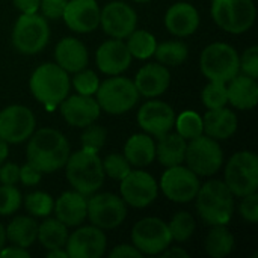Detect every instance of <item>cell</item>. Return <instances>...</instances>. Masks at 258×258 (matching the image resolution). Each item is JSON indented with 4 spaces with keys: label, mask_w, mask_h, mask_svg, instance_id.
I'll return each instance as SVG.
<instances>
[{
    "label": "cell",
    "mask_w": 258,
    "mask_h": 258,
    "mask_svg": "<svg viewBox=\"0 0 258 258\" xmlns=\"http://www.w3.org/2000/svg\"><path fill=\"white\" fill-rule=\"evenodd\" d=\"M26 156L27 162L35 165L42 174L54 172L65 166L70 156V144L60 132L45 127L32 133Z\"/></svg>",
    "instance_id": "1"
},
{
    "label": "cell",
    "mask_w": 258,
    "mask_h": 258,
    "mask_svg": "<svg viewBox=\"0 0 258 258\" xmlns=\"http://www.w3.org/2000/svg\"><path fill=\"white\" fill-rule=\"evenodd\" d=\"M65 171L71 187L85 197L95 194L103 186L106 177L98 154L86 148H82L68 156Z\"/></svg>",
    "instance_id": "2"
},
{
    "label": "cell",
    "mask_w": 258,
    "mask_h": 258,
    "mask_svg": "<svg viewBox=\"0 0 258 258\" xmlns=\"http://www.w3.org/2000/svg\"><path fill=\"white\" fill-rule=\"evenodd\" d=\"M200 218L209 225H227L234 212V195L224 181L210 180L195 197Z\"/></svg>",
    "instance_id": "3"
},
{
    "label": "cell",
    "mask_w": 258,
    "mask_h": 258,
    "mask_svg": "<svg viewBox=\"0 0 258 258\" xmlns=\"http://www.w3.org/2000/svg\"><path fill=\"white\" fill-rule=\"evenodd\" d=\"M70 86L71 82L68 73L57 63L51 62L39 65L29 80V88L33 97L48 109L59 106L68 97Z\"/></svg>",
    "instance_id": "4"
},
{
    "label": "cell",
    "mask_w": 258,
    "mask_h": 258,
    "mask_svg": "<svg viewBox=\"0 0 258 258\" xmlns=\"http://www.w3.org/2000/svg\"><path fill=\"white\" fill-rule=\"evenodd\" d=\"M212 17L222 30L240 35L254 26L257 9L254 0H213Z\"/></svg>",
    "instance_id": "5"
},
{
    "label": "cell",
    "mask_w": 258,
    "mask_h": 258,
    "mask_svg": "<svg viewBox=\"0 0 258 258\" xmlns=\"http://www.w3.org/2000/svg\"><path fill=\"white\" fill-rule=\"evenodd\" d=\"M203 74L209 80L228 83L240 73L237 50L225 42H213L207 45L200 57Z\"/></svg>",
    "instance_id": "6"
},
{
    "label": "cell",
    "mask_w": 258,
    "mask_h": 258,
    "mask_svg": "<svg viewBox=\"0 0 258 258\" xmlns=\"http://www.w3.org/2000/svg\"><path fill=\"white\" fill-rule=\"evenodd\" d=\"M95 95L100 109L110 115H122L132 110L139 100L135 83L119 76H113L100 83Z\"/></svg>",
    "instance_id": "7"
},
{
    "label": "cell",
    "mask_w": 258,
    "mask_h": 258,
    "mask_svg": "<svg viewBox=\"0 0 258 258\" xmlns=\"http://www.w3.org/2000/svg\"><path fill=\"white\" fill-rule=\"evenodd\" d=\"M227 187L234 197H245L258 189V157L252 151L236 153L225 168Z\"/></svg>",
    "instance_id": "8"
},
{
    "label": "cell",
    "mask_w": 258,
    "mask_h": 258,
    "mask_svg": "<svg viewBox=\"0 0 258 258\" xmlns=\"http://www.w3.org/2000/svg\"><path fill=\"white\" fill-rule=\"evenodd\" d=\"M50 39L48 23L38 14H21L14 24L12 44L21 54L39 53Z\"/></svg>",
    "instance_id": "9"
},
{
    "label": "cell",
    "mask_w": 258,
    "mask_h": 258,
    "mask_svg": "<svg viewBox=\"0 0 258 258\" xmlns=\"http://www.w3.org/2000/svg\"><path fill=\"white\" fill-rule=\"evenodd\" d=\"M184 160L198 177H210L222 168L224 153L216 139L201 135L187 144Z\"/></svg>",
    "instance_id": "10"
},
{
    "label": "cell",
    "mask_w": 258,
    "mask_h": 258,
    "mask_svg": "<svg viewBox=\"0 0 258 258\" xmlns=\"http://www.w3.org/2000/svg\"><path fill=\"white\" fill-rule=\"evenodd\" d=\"M89 197L86 218H89L92 225L100 230H113L125 221L127 204L121 197L109 192L92 194Z\"/></svg>",
    "instance_id": "11"
},
{
    "label": "cell",
    "mask_w": 258,
    "mask_h": 258,
    "mask_svg": "<svg viewBox=\"0 0 258 258\" xmlns=\"http://www.w3.org/2000/svg\"><path fill=\"white\" fill-rule=\"evenodd\" d=\"M132 242L142 255H159L171 245L172 237L165 221L159 218H144L135 224Z\"/></svg>",
    "instance_id": "12"
},
{
    "label": "cell",
    "mask_w": 258,
    "mask_h": 258,
    "mask_svg": "<svg viewBox=\"0 0 258 258\" xmlns=\"http://www.w3.org/2000/svg\"><path fill=\"white\" fill-rule=\"evenodd\" d=\"M200 178L187 166L177 165L168 168L160 180V187L163 195L174 203L184 204L195 200L200 190Z\"/></svg>",
    "instance_id": "13"
},
{
    "label": "cell",
    "mask_w": 258,
    "mask_h": 258,
    "mask_svg": "<svg viewBox=\"0 0 258 258\" xmlns=\"http://www.w3.org/2000/svg\"><path fill=\"white\" fill-rule=\"evenodd\" d=\"M33 112L20 104H12L0 112V138L8 144H21L35 132Z\"/></svg>",
    "instance_id": "14"
},
{
    "label": "cell",
    "mask_w": 258,
    "mask_h": 258,
    "mask_svg": "<svg viewBox=\"0 0 258 258\" xmlns=\"http://www.w3.org/2000/svg\"><path fill=\"white\" fill-rule=\"evenodd\" d=\"M121 198L125 204L144 209L154 203L159 194V186L153 175H150L145 171L136 169L130 171L122 180H121Z\"/></svg>",
    "instance_id": "15"
},
{
    "label": "cell",
    "mask_w": 258,
    "mask_h": 258,
    "mask_svg": "<svg viewBox=\"0 0 258 258\" xmlns=\"http://www.w3.org/2000/svg\"><path fill=\"white\" fill-rule=\"evenodd\" d=\"M68 258H100L104 255L107 248V239L95 225L82 227L67 239Z\"/></svg>",
    "instance_id": "16"
},
{
    "label": "cell",
    "mask_w": 258,
    "mask_h": 258,
    "mask_svg": "<svg viewBox=\"0 0 258 258\" xmlns=\"http://www.w3.org/2000/svg\"><path fill=\"white\" fill-rule=\"evenodd\" d=\"M100 24L109 36L125 39L136 29L138 15L130 5L124 2H112L101 9Z\"/></svg>",
    "instance_id": "17"
},
{
    "label": "cell",
    "mask_w": 258,
    "mask_h": 258,
    "mask_svg": "<svg viewBox=\"0 0 258 258\" xmlns=\"http://www.w3.org/2000/svg\"><path fill=\"white\" fill-rule=\"evenodd\" d=\"M175 122V112L174 109L159 100L147 101L141 106L138 112V124L139 127L150 136L160 138L172 130Z\"/></svg>",
    "instance_id": "18"
},
{
    "label": "cell",
    "mask_w": 258,
    "mask_h": 258,
    "mask_svg": "<svg viewBox=\"0 0 258 258\" xmlns=\"http://www.w3.org/2000/svg\"><path fill=\"white\" fill-rule=\"evenodd\" d=\"M100 6L95 0H68L62 18L77 33H89L100 26Z\"/></svg>",
    "instance_id": "19"
},
{
    "label": "cell",
    "mask_w": 258,
    "mask_h": 258,
    "mask_svg": "<svg viewBox=\"0 0 258 258\" xmlns=\"http://www.w3.org/2000/svg\"><path fill=\"white\" fill-rule=\"evenodd\" d=\"M132 54L127 48V44L122 39L112 38L104 41L95 53L97 67L103 74L119 76L132 63Z\"/></svg>",
    "instance_id": "20"
},
{
    "label": "cell",
    "mask_w": 258,
    "mask_h": 258,
    "mask_svg": "<svg viewBox=\"0 0 258 258\" xmlns=\"http://www.w3.org/2000/svg\"><path fill=\"white\" fill-rule=\"evenodd\" d=\"M62 118L73 127H86L95 122L100 116V106L92 95H73L65 98L60 104Z\"/></svg>",
    "instance_id": "21"
},
{
    "label": "cell",
    "mask_w": 258,
    "mask_h": 258,
    "mask_svg": "<svg viewBox=\"0 0 258 258\" xmlns=\"http://www.w3.org/2000/svg\"><path fill=\"white\" fill-rule=\"evenodd\" d=\"M133 83L139 95H144L147 98H156L162 95L163 92H166V89L169 88L171 73L160 62L147 63L138 71Z\"/></svg>",
    "instance_id": "22"
},
{
    "label": "cell",
    "mask_w": 258,
    "mask_h": 258,
    "mask_svg": "<svg viewBox=\"0 0 258 258\" xmlns=\"http://www.w3.org/2000/svg\"><path fill=\"white\" fill-rule=\"evenodd\" d=\"M200 12L198 9L187 3V2H178L174 3L165 14V26L169 30V33L184 38L197 32L200 26Z\"/></svg>",
    "instance_id": "23"
},
{
    "label": "cell",
    "mask_w": 258,
    "mask_h": 258,
    "mask_svg": "<svg viewBox=\"0 0 258 258\" xmlns=\"http://www.w3.org/2000/svg\"><path fill=\"white\" fill-rule=\"evenodd\" d=\"M56 219H59L67 227H77L86 219L88 200L85 195L73 190L63 192L53 206Z\"/></svg>",
    "instance_id": "24"
},
{
    "label": "cell",
    "mask_w": 258,
    "mask_h": 258,
    "mask_svg": "<svg viewBox=\"0 0 258 258\" xmlns=\"http://www.w3.org/2000/svg\"><path fill=\"white\" fill-rule=\"evenodd\" d=\"M237 115L225 106L219 109H209V112L203 118L204 133L216 141L230 139L237 132Z\"/></svg>",
    "instance_id": "25"
},
{
    "label": "cell",
    "mask_w": 258,
    "mask_h": 258,
    "mask_svg": "<svg viewBox=\"0 0 258 258\" xmlns=\"http://www.w3.org/2000/svg\"><path fill=\"white\" fill-rule=\"evenodd\" d=\"M228 103L239 110L254 109L258 103L257 79L246 74H237L227 85Z\"/></svg>",
    "instance_id": "26"
},
{
    "label": "cell",
    "mask_w": 258,
    "mask_h": 258,
    "mask_svg": "<svg viewBox=\"0 0 258 258\" xmlns=\"http://www.w3.org/2000/svg\"><path fill=\"white\" fill-rule=\"evenodd\" d=\"M56 63L67 73H77L88 65V50L76 38H63L54 48Z\"/></svg>",
    "instance_id": "27"
},
{
    "label": "cell",
    "mask_w": 258,
    "mask_h": 258,
    "mask_svg": "<svg viewBox=\"0 0 258 258\" xmlns=\"http://www.w3.org/2000/svg\"><path fill=\"white\" fill-rule=\"evenodd\" d=\"M186 139L181 138L178 133L168 132L166 135L159 138L156 144V159L165 168L183 165L186 157Z\"/></svg>",
    "instance_id": "28"
},
{
    "label": "cell",
    "mask_w": 258,
    "mask_h": 258,
    "mask_svg": "<svg viewBox=\"0 0 258 258\" xmlns=\"http://www.w3.org/2000/svg\"><path fill=\"white\" fill-rule=\"evenodd\" d=\"M124 157L135 168H145L156 159V142L150 135H133L124 145Z\"/></svg>",
    "instance_id": "29"
},
{
    "label": "cell",
    "mask_w": 258,
    "mask_h": 258,
    "mask_svg": "<svg viewBox=\"0 0 258 258\" xmlns=\"http://www.w3.org/2000/svg\"><path fill=\"white\" fill-rule=\"evenodd\" d=\"M6 240H9L15 246L29 248L35 243L38 236V224L33 218L29 216H17L6 227Z\"/></svg>",
    "instance_id": "30"
},
{
    "label": "cell",
    "mask_w": 258,
    "mask_h": 258,
    "mask_svg": "<svg viewBox=\"0 0 258 258\" xmlns=\"http://www.w3.org/2000/svg\"><path fill=\"white\" fill-rule=\"evenodd\" d=\"M67 239H68V227L56 218L45 219L41 225H38L36 240H39V243L48 251L63 248Z\"/></svg>",
    "instance_id": "31"
},
{
    "label": "cell",
    "mask_w": 258,
    "mask_h": 258,
    "mask_svg": "<svg viewBox=\"0 0 258 258\" xmlns=\"http://www.w3.org/2000/svg\"><path fill=\"white\" fill-rule=\"evenodd\" d=\"M234 249V237L227 225H213L206 237V252L213 258H224Z\"/></svg>",
    "instance_id": "32"
},
{
    "label": "cell",
    "mask_w": 258,
    "mask_h": 258,
    "mask_svg": "<svg viewBox=\"0 0 258 258\" xmlns=\"http://www.w3.org/2000/svg\"><path fill=\"white\" fill-rule=\"evenodd\" d=\"M125 44H127V48H128L132 57H136L141 60H145V59H150L151 56H154V51L157 47L156 36L144 29H135L127 36Z\"/></svg>",
    "instance_id": "33"
},
{
    "label": "cell",
    "mask_w": 258,
    "mask_h": 258,
    "mask_svg": "<svg viewBox=\"0 0 258 258\" xmlns=\"http://www.w3.org/2000/svg\"><path fill=\"white\" fill-rule=\"evenodd\" d=\"M154 56L165 67H178L189 56V47L183 41H166L157 44Z\"/></svg>",
    "instance_id": "34"
},
{
    "label": "cell",
    "mask_w": 258,
    "mask_h": 258,
    "mask_svg": "<svg viewBox=\"0 0 258 258\" xmlns=\"http://www.w3.org/2000/svg\"><path fill=\"white\" fill-rule=\"evenodd\" d=\"M174 125L177 128V133L181 138H184L186 141H192V139L204 135L203 118L194 110H184L178 116H175Z\"/></svg>",
    "instance_id": "35"
},
{
    "label": "cell",
    "mask_w": 258,
    "mask_h": 258,
    "mask_svg": "<svg viewBox=\"0 0 258 258\" xmlns=\"http://www.w3.org/2000/svg\"><path fill=\"white\" fill-rule=\"evenodd\" d=\"M195 227H197L195 219H194V216L189 212H178V213H175L172 216L171 222L168 224V228H169L172 240H175L178 243L187 242L194 236Z\"/></svg>",
    "instance_id": "36"
},
{
    "label": "cell",
    "mask_w": 258,
    "mask_h": 258,
    "mask_svg": "<svg viewBox=\"0 0 258 258\" xmlns=\"http://www.w3.org/2000/svg\"><path fill=\"white\" fill-rule=\"evenodd\" d=\"M201 98L207 109H219V107L227 106V103H228L227 83L210 80L209 85L204 86Z\"/></svg>",
    "instance_id": "37"
},
{
    "label": "cell",
    "mask_w": 258,
    "mask_h": 258,
    "mask_svg": "<svg viewBox=\"0 0 258 258\" xmlns=\"http://www.w3.org/2000/svg\"><path fill=\"white\" fill-rule=\"evenodd\" d=\"M24 206L30 215L45 218L53 212V198L45 192H32L24 198Z\"/></svg>",
    "instance_id": "38"
},
{
    "label": "cell",
    "mask_w": 258,
    "mask_h": 258,
    "mask_svg": "<svg viewBox=\"0 0 258 258\" xmlns=\"http://www.w3.org/2000/svg\"><path fill=\"white\" fill-rule=\"evenodd\" d=\"M85 132L82 133V148H86V150H91V151H95L98 153L104 144H106V138H107V132L104 127L92 122L86 127H83Z\"/></svg>",
    "instance_id": "39"
},
{
    "label": "cell",
    "mask_w": 258,
    "mask_h": 258,
    "mask_svg": "<svg viewBox=\"0 0 258 258\" xmlns=\"http://www.w3.org/2000/svg\"><path fill=\"white\" fill-rule=\"evenodd\" d=\"M101 163L104 175L119 181L132 171V165L122 154H109L104 160H101Z\"/></svg>",
    "instance_id": "40"
},
{
    "label": "cell",
    "mask_w": 258,
    "mask_h": 258,
    "mask_svg": "<svg viewBox=\"0 0 258 258\" xmlns=\"http://www.w3.org/2000/svg\"><path fill=\"white\" fill-rule=\"evenodd\" d=\"M21 194L14 184H2L0 186V215L9 216L15 213L21 206Z\"/></svg>",
    "instance_id": "41"
},
{
    "label": "cell",
    "mask_w": 258,
    "mask_h": 258,
    "mask_svg": "<svg viewBox=\"0 0 258 258\" xmlns=\"http://www.w3.org/2000/svg\"><path fill=\"white\" fill-rule=\"evenodd\" d=\"M73 85L77 89L79 94L82 95H94L100 86V79L98 76L92 71V70H80L77 73H74L73 77Z\"/></svg>",
    "instance_id": "42"
},
{
    "label": "cell",
    "mask_w": 258,
    "mask_h": 258,
    "mask_svg": "<svg viewBox=\"0 0 258 258\" xmlns=\"http://www.w3.org/2000/svg\"><path fill=\"white\" fill-rule=\"evenodd\" d=\"M239 68L243 74L257 79L258 77V47L252 45L239 56Z\"/></svg>",
    "instance_id": "43"
},
{
    "label": "cell",
    "mask_w": 258,
    "mask_h": 258,
    "mask_svg": "<svg viewBox=\"0 0 258 258\" xmlns=\"http://www.w3.org/2000/svg\"><path fill=\"white\" fill-rule=\"evenodd\" d=\"M242 203H240V207H239V212H240V216L249 222V224H257L258 222V195L257 192L254 194H249V195H245L242 197Z\"/></svg>",
    "instance_id": "44"
},
{
    "label": "cell",
    "mask_w": 258,
    "mask_h": 258,
    "mask_svg": "<svg viewBox=\"0 0 258 258\" xmlns=\"http://www.w3.org/2000/svg\"><path fill=\"white\" fill-rule=\"evenodd\" d=\"M67 2L68 0H41L39 2V9H41L42 17L50 18V20L62 18Z\"/></svg>",
    "instance_id": "45"
},
{
    "label": "cell",
    "mask_w": 258,
    "mask_h": 258,
    "mask_svg": "<svg viewBox=\"0 0 258 258\" xmlns=\"http://www.w3.org/2000/svg\"><path fill=\"white\" fill-rule=\"evenodd\" d=\"M42 172L30 162L20 166V181L26 186H36L41 181Z\"/></svg>",
    "instance_id": "46"
},
{
    "label": "cell",
    "mask_w": 258,
    "mask_h": 258,
    "mask_svg": "<svg viewBox=\"0 0 258 258\" xmlns=\"http://www.w3.org/2000/svg\"><path fill=\"white\" fill-rule=\"evenodd\" d=\"M20 181V166L15 163H5L0 166V183L2 184H15Z\"/></svg>",
    "instance_id": "47"
},
{
    "label": "cell",
    "mask_w": 258,
    "mask_h": 258,
    "mask_svg": "<svg viewBox=\"0 0 258 258\" xmlns=\"http://www.w3.org/2000/svg\"><path fill=\"white\" fill-rule=\"evenodd\" d=\"M110 258H142L144 255L133 246V245H118L116 248H113L109 254Z\"/></svg>",
    "instance_id": "48"
},
{
    "label": "cell",
    "mask_w": 258,
    "mask_h": 258,
    "mask_svg": "<svg viewBox=\"0 0 258 258\" xmlns=\"http://www.w3.org/2000/svg\"><path fill=\"white\" fill-rule=\"evenodd\" d=\"M12 2L21 14H36L39 11L41 0H12Z\"/></svg>",
    "instance_id": "49"
},
{
    "label": "cell",
    "mask_w": 258,
    "mask_h": 258,
    "mask_svg": "<svg viewBox=\"0 0 258 258\" xmlns=\"http://www.w3.org/2000/svg\"><path fill=\"white\" fill-rule=\"evenodd\" d=\"M0 257H23V258H29L30 254L29 251H26V248H21V246H8V248H2L0 249Z\"/></svg>",
    "instance_id": "50"
},
{
    "label": "cell",
    "mask_w": 258,
    "mask_h": 258,
    "mask_svg": "<svg viewBox=\"0 0 258 258\" xmlns=\"http://www.w3.org/2000/svg\"><path fill=\"white\" fill-rule=\"evenodd\" d=\"M159 255H162V257H174V258H187L189 257V252L186 251V249H183V248H171V245L165 249V251H162Z\"/></svg>",
    "instance_id": "51"
},
{
    "label": "cell",
    "mask_w": 258,
    "mask_h": 258,
    "mask_svg": "<svg viewBox=\"0 0 258 258\" xmlns=\"http://www.w3.org/2000/svg\"><path fill=\"white\" fill-rule=\"evenodd\" d=\"M8 154H9V148H8V142H5L2 138H0V165L8 159Z\"/></svg>",
    "instance_id": "52"
},
{
    "label": "cell",
    "mask_w": 258,
    "mask_h": 258,
    "mask_svg": "<svg viewBox=\"0 0 258 258\" xmlns=\"http://www.w3.org/2000/svg\"><path fill=\"white\" fill-rule=\"evenodd\" d=\"M47 257L48 258H68V254H67V251H65L63 248H57V249H51V251H48Z\"/></svg>",
    "instance_id": "53"
},
{
    "label": "cell",
    "mask_w": 258,
    "mask_h": 258,
    "mask_svg": "<svg viewBox=\"0 0 258 258\" xmlns=\"http://www.w3.org/2000/svg\"><path fill=\"white\" fill-rule=\"evenodd\" d=\"M5 242H6V231H5V227L0 224V249L5 246Z\"/></svg>",
    "instance_id": "54"
},
{
    "label": "cell",
    "mask_w": 258,
    "mask_h": 258,
    "mask_svg": "<svg viewBox=\"0 0 258 258\" xmlns=\"http://www.w3.org/2000/svg\"><path fill=\"white\" fill-rule=\"evenodd\" d=\"M133 2H136V3H148L150 0H133Z\"/></svg>",
    "instance_id": "55"
}]
</instances>
